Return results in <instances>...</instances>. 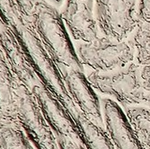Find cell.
I'll return each instance as SVG.
<instances>
[{
  "label": "cell",
  "instance_id": "cell-1",
  "mask_svg": "<svg viewBox=\"0 0 150 149\" xmlns=\"http://www.w3.org/2000/svg\"><path fill=\"white\" fill-rule=\"evenodd\" d=\"M8 28L17 39L40 83L75 112L76 106L67 90L60 67L42 44L31 20L22 19Z\"/></svg>",
  "mask_w": 150,
  "mask_h": 149
},
{
  "label": "cell",
  "instance_id": "cell-2",
  "mask_svg": "<svg viewBox=\"0 0 150 149\" xmlns=\"http://www.w3.org/2000/svg\"><path fill=\"white\" fill-rule=\"evenodd\" d=\"M31 22L42 44L59 66L86 72L57 7L46 0H36Z\"/></svg>",
  "mask_w": 150,
  "mask_h": 149
},
{
  "label": "cell",
  "instance_id": "cell-3",
  "mask_svg": "<svg viewBox=\"0 0 150 149\" xmlns=\"http://www.w3.org/2000/svg\"><path fill=\"white\" fill-rule=\"evenodd\" d=\"M141 68V65L133 61L112 71H91L86 76L95 91L111 97L122 109L134 105L146 106L150 93L144 87Z\"/></svg>",
  "mask_w": 150,
  "mask_h": 149
},
{
  "label": "cell",
  "instance_id": "cell-4",
  "mask_svg": "<svg viewBox=\"0 0 150 149\" xmlns=\"http://www.w3.org/2000/svg\"><path fill=\"white\" fill-rule=\"evenodd\" d=\"M75 49L81 64L91 71L109 72L135 61V49L129 40L101 35L93 42H78Z\"/></svg>",
  "mask_w": 150,
  "mask_h": 149
},
{
  "label": "cell",
  "instance_id": "cell-5",
  "mask_svg": "<svg viewBox=\"0 0 150 149\" xmlns=\"http://www.w3.org/2000/svg\"><path fill=\"white\" fill-rule=\"evenodd\" d=\"M139 0H94V16L101 35L125 40L137 28Z\"/></svg>",
  "mask_w": 150,
  "mask_h": 149
},
{
  "label": "cell",
  "instance_id": "cell-6",
  "mask_svg": "<svg viewBox=\"0 0 150 149\" xmlns=\"http://www.w3.org/2000/svg\"><path fill=\"white\" fill-rule=\"evenodd\" d=\"M36 149H59L58 140L36 102L33 93L23 85L20 87L15 122Z\"/></svg>",
  "mask_w": 150,
  "mask_h": 149
},
{
  "label": "cell",
  "instance_id": "cell-7",
  "mask_svg": "<svg viewBox=\"0 0 150 149\" xmlns=\"http://www.w3.org/2000/svg\"><path fill=\"white\" fill-rule=\"evenodd\" d=\"M36 102L57 138H70L82 145L74 112L42 85L32 90Z\"/></svg>",
  "mask_w": 150,
  "mask_h": 149
},
{
  "label": "cell",
  "instance_id": "cell-8",
  "mask_svg": "<svg viewBox=\"0 0 150 149\" xmlns=\"http://www.w3.org/2000/svg\"><path fill=\"white\" fill-rule=\"evenodd\" d=\"M59 67L67 90L78 111L94 125L105 129L101 101L89 83L85 71L62 66Z\"/></svg>",
  "mask_w": 150,
  "mask_h": 149
},
{
  "label": "cell",
  "instance_id": "cell-9",
  "mask_svg": "<svg viewBox=\"0 0 150 149\" xmlns=\"http://www.w3.org/2000/svg\"><path fill=\"white\" fill-rule=\"evenodd\" d=\"M60 15L73 40L89 42L101 36L94 16V0H65Z\"/></svg>",
  "mask_w": 150,
  "mask_h": 149
},
{
  "label": "cell",
  "instance_id": "cell-10",
  "mask_svg": "<svg viewBox=\"0 0 150 149\" xmlns=\"http://www.w3.org/2000/svg\"><path fill=\"white\" fill-rule=\"evenodd\" d=\"M105 130L115 149H144L129 122L123 109L113 100H101Z\"/></svg>",
  "mask_w": 150,
  "mask_h": 149
},
{
  "label": "cell",
  "instance_id": "cell-11",
  "mask_svg": "<svg viewBox=\"0 0 150 149\" xmlns=\"http://www.w3.org/2000/svg\"><path fill=\"white\" fill-rule=\"evenodd\" d=\"M0 47L2 48L11 71L21 85L32 91L35 86L42 85L33 72L17 39L8 27H6L0 32Z\"/></svg>",
  "mask_w": 150,
  "mask_h": 149
},
{
  "label": "cell",
  "instance_id": "cell-12",
  "mask_svg": "<svg viewBox=\"0 0 150 149\" xmlns=\"http://www.w3.org/2000/svg\"><path fill=\"white\" fill-rule=\"evenodd\" d=\"M20 87L0 47V120L15 122Z\"/></svg>",
  "mask_w": 150,
  "mask_h": 149
},
{
  "label": "cell",
  "instance_id": "cell-13",
  "mask_svg": "<svg viewBox=\"0 0 150 149\" xmlns=\"http://www.w3.org/2000/svg\"><path fill=\"white\" fill-rule=\"evenodd\" d=\"M129 122L144 149H150V108L134 105L123 108Z\"/></svg>",
  "mask_w": 150,
  "mask_h": 149
},
{
  "label": "cell",
  "instance_id": "cell-14",
  "mask_svg": "<svg viewBox=\"0 0 150 149\" xmlns=\"http://www.w3.org/2000/svg\"><path fill=\"white\" fill-rule=\"evenodd\" d=\"M0 149H36L16 123L0 121Z\"/></svg>",
  "mask_w": 150,
  "mask_h": 149
},
{
  "label": "cell",
  "instance_id": "cell-15",
  "mask_svg": "<svg viewBox=\"0 0 150 149\" xmlns=\"http://www.w3.org/2000/svg\"><path fill=\"white\" fill-rule=\"evenodd\" d=\"M129 40L135 49L136 62L141 66L150 65V23H139Z\"/></svg>",
  "mask_w": 150,
  "mask_h": 149
},
{
  "label": "cell",
  "instance_id": "cell-16",
  "mask_svg": "<svg viewBox=\"0 0 150 149\" xmlns=\"http://www.w3.org/2000/svg\"><path fill=\"white\" fill-rule=\"evenodd\" d=\"M0 18L6 27H13L23 19L16 0H0Z\"/></svg>",
  "mask_w": 150,
  "mask_h": 149
},
{
  "label": "cell",
  "instance_id": "cell-17",
  "mask_svg": "<svg viewBox=\"0 0 150 149\" xmlns=\"http://www.w3.org/2000/svg\"><path fill=\"white\" fill-rule=\"evenodd\" d=\"M19 11L23 19L31 20L36 0H16Z\"/></svg>",
  "mask_w": 150,
  "mask_h": 149
},
{
  "label": "cell",
  "instance_id": "cell-18",
  "mask_svg": "<svg viewBox=\"0 0 150 149\" xmlns=\"http://www.w3.org/2000/svg\"><path fill=\"white\" fill-rule=\"evenodd\" d=\"M141 77H142L144 87L148 93H150V65L142 66Z\"/></svg>",
  "mask_w": 150,
  "mask_h": 149
},
{
  "label": "cell",
  "instance_id": "cell-19",
  "mask_svg": "<svg viewBox=\"0 0 150 149\" xmlns=\"http://www.w3.org/2000/svg\"><path fill=\"white\" fill-rule=\"evenodd\" d=\"M47 2H49L50 4H51L52 6H54L55 7L59 8L61 7L64 5L65 0H46Z\"/></svg>",
  "mask_w": 150,
  "mask_h": 149
},
{
  "label": "cell",
  "instance_id": "cell-20",
  "mask_svg": "<svg viewBox=\"0 0 150 149\" xmlns=\"http://www.w3.org/2000/svg\"><path fill=\"white\" fill-rule=\"evenodd\" d=\"M5 28H6V25L3 23V22H2L1 18H0V32H1Z\"/></svg>",
  "mask_w": 150,
  "mask_h": 149
},
{
  "label": "cell",
  "instance_id": "cell-21",
  "mask_svg": "<svg viewBox=\"0 0 150 149\" xmlns=\"http://www.w3.org/2000/svg\"><path fill=\"white\" fill-rule=\"evenodd\" d=\"M146 107L150 108V94H149V96H148V99H147V102H146Z\"/></svg>",
  "mask_w": 150,
  "mask_h": 149
},
{
  "label": "cell",
  "instance_id": "cell-22",
  "mask_svg": "<svg viewBox=\"0 0 150 149\" xmlns=\"http://www.w3.org/2000/svg\"><path fill=\"white\" fill-rule=\"evenodd\" d=\"M0 121H1V120H0Z\"/></svg>",
  "mask_w": 150,
  "mask_h": 149
}]
</instances>
